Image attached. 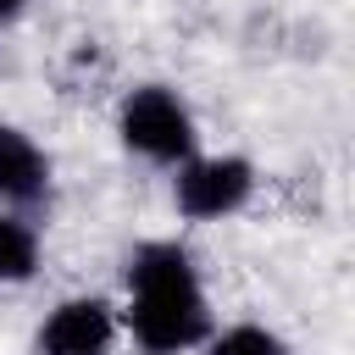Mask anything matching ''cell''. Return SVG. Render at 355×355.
<instances>
[{
  "instance_id": "cell-1",
  "label": "cell",
  "mask_w": 355,
  "mask_h": 355,
  "mask_svg": "<svg viewBox=\"0 0 355 355\" xmlns=\"http://www.w3.org/2000/svg\"><path fill=\"white\" fill-rule=\"evenodd\" d=\"M128 294H133L128 327L144 355H178V349L200 344L211 327L194 261L178 244H139L128 261Z\"/></svg>"
},
{
  "instance_id": "cell-2",
  "label": "cell",
  "mask_w": 355,
  "mask_h": 355,
  "mask_svg": "<svg viewBox=\"0 0 355 355\" xmlns=\"http://www.w3.org/2000/svg\"><path fill=\"white\" fill-rule=\"evenodd\" d=\"M116 128H122V144H128L133 155H144V161H189V150H194V116H189V105H183L172 89H161V83L133 89V94L122 100Z\"/></svg>"
},
{
  "instance_id": "cell-3",
  "label": "cell",
  "mask_w": 355,
  "mask_h": 355,
  "mask_svg": "<svg viewBox=\"0 0 355 355\" xmlns=\"http://www.w3.org/2000/svg\"><path fill=\"white\" fill-rule=\"evenodd\" d=\"M255 189V172L244 155H205V161H183L178 172V211L194 222H216L227 211H239Z\"/></svg>"
},
{
  "instance_id": "cell-4",
  "label": "cell",
  "mask_w": 355,
  "mask_h": 355,
  "mask_svg": "<svg viewBox=\"0 0 355 355\" xmlns=\"http://www.w3.org/2000/svg\"><path fill=\"white\" fill-rule=\"evenodd\" d=\"M116 338V316L105 300H67L39 327V355H105Z\"/></svg>"
},
{
  "instance_id": "cell-5",
  "label": "cell",
  "mask_w": 355,
  "mask_h": 355,
  "mask_svg": "<svg viewBox=\"0 0 355 355\" xmlns=\"http://www.w3.org/2000/svg\"><path fill=\"white\" fill-rule=\"evenodd\" d=\"M44 189H50V161H44V150H39L22 128L0 122V200L33 205V200H44Z\"/></svg>"
},
{
  "instance_id": "cell-6",
  "label": "cell",
  "mask_w": 355,
  "mask_h": 355,
  "mask_svg": "<svg viewBox=\"0 0 355 355\" xmlns=\"http://www.w3.org/2000/svg\"><path fill=\"white\" fill-rule=\"evenodd\" d=\"M39 266V233L22 216H0V283H28Z\"/></svg>"
},
{
  "instance_id": "cell-7",
  "label": "cell",
  "mask_w": 355,
  "mask_h": 355,
  "mask_svg": "<svg viewBox=\"0 0 355 355\" xmlns=\"http://www.w3.org/2000/svg\"><path fill=\"white\" fill-rule=\"evenodd\" d=\"M211 355H288V344L277 333L244 322V327H227L222 338H211Z\"/></svg>"
},
{
  "instance_id": "cell-8",
  "label": "cell",
  "mask_w": 355,
  "mask_h": 355,
  "mask_svg": "<svg viewBox=\"0 0 355 355\" xmlns=\"http://www.w3.org/2000/svg\"><path fill=\"white\" fill-rule=\"evenodd\" d=\"M22 6H28V0H0V22H6V17H17Z\"/></svg>"
}]
</instances>
